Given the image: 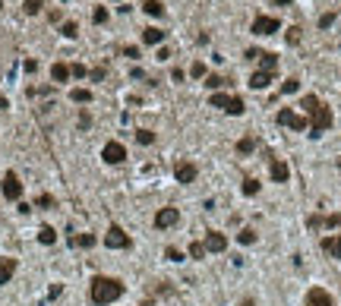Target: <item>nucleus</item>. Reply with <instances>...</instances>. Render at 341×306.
<instances>
[{"label":"nucleus","instance_id":"f257e3e1","mask_svg":"<svg viewBox=\"0 0 341 306\" xmlns=\"http://www.w3.org/2000/svg\"><path fill=\"white\" fill-rule=\"evenodd\" d=\"M117 297H123V281L108 278V275H95L92 278V287H89V300L95 306H108Z\"/></svg>","mask_w":341,"mask_h":306},{"label":"nucleus","instance_id":"f03ea898","mask_svg":"<svg viewBox=\"0 0 341 306\" xmlns=\"http://www.w3.org/2000/svg\"><path fill=\"white\" fill-rule=\"evenodd\" d=\"M303 111L313 117V126H310V136H322L328 126H332V111L325 108V104L316 98V95H303Z\"/></svg>","mask_w":341,"mask_h":306},{"label":"nucleus","instance_id":"7ed1b4c3","mask_svg":"<svg viewBox=\"0 0 341 306\" xmlns=\"http://www.w3.org/2000/svg\"><path fill=\"white\" fill-rule=\"evenodd\" d=\"M130 234H126L123 227H117V224H111L108 227V234H104V246L108 250H130Z\"/></svg>","mask_w":341,"mask_h":306},{"label":"nucleus","instance_id":"20e7f679","mask_svg":"<svg viewBox=\"0 0 341 306\" xmlns=\"http://www.w3.org/2000/svg\"><path fill=\"white\" fill-rule=\"evenodd\" d=\"M101 158L108 161V164H123V161H126V148H123V142H117V139H111V142H104V148H101Z\"/></svg>","mask_w":341,"mask_h":306},{"label":"nucleus","instance_id":"39448f33","mask_svg":"<svg viewBox=\"0 0 341 306\" xmlns=\"http://www.w3.org/2000/svg\"><path fill=\"white\" fill-rule=\"evenodd\" d=\"M278 123L281 126H291V129H297V133H303L310 123H307V117H300V114H294L291 108H281L278 111Z\"/></svg>","mask_w":341,"mask_h":306},{"label":"nucleus","instance_id":"423d86ee","mask_svg":"<svg viewBox=\"0 0 341 306\" xmlns=\"http://www.w3.org/2000/svg\"><path fill=\"white\" fill-rule=\"evenodd\" d=\"M0 190H4V199H10V202H16V199L22 196V183L13 171H7L4 174V183H0Z\"/></svg>","mask_w":341,"mask_h":306},{"label":"nucleus","instance_id":"0eeeda50","mask_svg":"<svg viewBox=\"0 0 341 306\" xmlns=\"http://www.w3.org/2000/svg\"><path fill=\"white\" fill-rule=\"evenodd\" d=\"M278 29H281V22H278L275 16H256L250 32H253V35H275Z\"/></svg>","mask_w":341,"mask_h":306},{"label":"nucleus","instance_id":"6e6552de","mask_svg":"<svg viewBox=\"0 0 341 306\" xmlns=\"http://www.w3.org/2000/svg\"><path fill=\"white\" fill-rule=\"evenodd\" d=\"M177 221H180V211L168 205V208H158V215H155V227H158V231H168V227L177 224Z\"/></svg>","mask_w":341,"mask_h":306},{"label":"nucleus","instance_id":"1a4fd4ad","mask_svg":"<svg viewBox=\"0 0 341 306\" xmlns=\"http://www.w3.org/2000/svg\"><path fill=\"white\" fill-rule=\"evenodd\" d=\"M307 306H335V300H332V293H328V290H322V287H310V293H307Z\"/></svg>","mask_w":341,"mask_h":306},{"label":"nucleus","instance_id":"9d476101","mask_svg":"<svg viewBox=\"0 0 341 306\" xmlns=\"http://www.w3.org/2000/svg\"><path fill=\"white\" fill-rule=\"evenodd\" d=\"M206 250L225 253V250H228V237H225V234H218V231H209V234H206Z\"/></svg>","mask_w":341,"mask_h":306},{"label":"nucleus","instance_id":"9b49d317","mask_svg":"<svg viewBox=\"0 0 341 306\" xmlns=\"http://www.w3.org/2000/svg\"><path fill=\"white\" fill-rule=\"evenodd\" d=\"M174 174H177V180H180V183H193V180H196V164H190V161H180Z\"/></svg>","mask_w":341,"mask_h":306},{"label":"nucleus","instance_id":"f8f14e48","mask_svg":"<svg viewBox=\"0 0 341 306\" xmlns=\"http://www.w3.org/2000/svg\"><path fill=\"white\" fill-rule=\"evenodd\" d=\"M288 177H291L288 164L281 161V158H272V180H275V183H288Z\"/></svg>","mask_w":341,"mask_h":306},{"label":"nucleus","instance_id":"ddd939ff","mask_svg":"<svg viewBox=\"0 0 341 306\" xmlns=\"http://www.w3.org/2000/svg\"><path fill=\"white\" fill-rule=\"evenodd\" d=\"M13 272H16V259H0V284H10Z\"/></svg>","mask_w":341,"mask_h":306},{"label":"nucleus","instance_id":"4468645a","mask_svg":"<svg viewBox=\"0 0 341 306\" xmlns=\"http://www.w3.org/2000/svg\"><path fill=\"white\" fill-rule=\"evenodd\" d=\"M322 250H325L328 256L341 259V234H335V237H325V240H322Z\"/></svg>","mask_w":341,"mask_h":306},{"label":"nucleus","instance_id":"2eb2a0df","mask_svg":"<svg viewBox=\"0 0 341 306\" xmlns=\"http://www.w3.org/2000/svg\"><path fill=\"white\" fill-rule=\"evenodd\" d=\"M143 41L146 44H161L164 41V32L158 26H149V29H143Z\"/></svg>","mask_w":341,"mask_h":306},{"label":"nucleus","instance_id":"dca6fc26","mask_svg":"<svg viewBox=\"0 0 341 306\" xmlns=\"http://www.w3.org/2000/svg\"><path fill=\"white\" fill-rule=\"evenodd\" d=\"M268 82H272V73H262V69H256L250 76V89H265Z\"/></svg>","mask_w":341,"mask_h":306},{"label":"nucleus","instance_id":"f3484780","mask_svg":"<svg viewBox=\"0 0 341 306\" xmlns=\"http://www.w3.org/2000/svg\"><path fill=\"white\" fill-rule=\"evenodd\" d=\"M51 79H54V82H66V79H70V66H66V63H54V66H51Z\"/></svg>","mask_w":341,"mask_h":306},{"label":"nucleus","instance_id":"a211bd4d","mask_svg":"<svg viewBox=\"0 0 341 306\" xmlns=\"http://www.w3.org/2000/svg\"><path fill=\"white\" fill-rule=\"evenodd\" d=\"M73 246H82V250H89V246H95V237L92 234H76V237H70Z\"/></svg>","mask_w":341,"mask_h":306},{"label":"nucleus","instance_id":"6ab92c4d","mask_svg":"<svg viewBox=\"0 0 341 306\" xmlns=\"http://www.w3.org/2000/svg\"><path fill=\"white\" fill-rule=\"evenodd\" d=\"M38 240H41L44 246H51V243H57V231H54V227H48V224H44V227L38 231Z\"/></svg>","mask_w":341,"mask_h":306},{"label":"nucleus","instance_id":"aec40b11","mask_svg":"<svg viewBox=\"0 0 341 306\" xmlns=\"http://www.w3.org/2000/svg\"><path fill=\"white\" fill-rule=\"evenodd\" d=\"M253 148H256V139H250V136H243V139H237V155H250Z\"/></svg>","mask_w":341,"mask_h":306},{"label":"nucleus","instance_id":"412c9836","mask_svg":"<svg viewBox=\"0 0 341 306\" xmlns=\"http://www.w3.org/2000/svg\"><path fill=\"white\" fill-rule=\"evenodd\" d=\"M275 69H278V57L275 54H262V73H272L275 76Z\"/></svg>","mask_w":341,"mask_h":306},{"label":"nucleus","instance_id":"4be33fe9","mask_svg":"<svg viewBox=\"0 0 341 306\" xmlns=\"http://www.w3.org/2000/svg\"><path fill=\"white\" fill-rule=\"evenodd\" d=\"M70 98H73L76 104H89L92 101V92L89 89H73V92H70Z\"/></svg>","mask_w":341,"mask_h":306},{"label":"nucleus","instance_id":"5701e85b","mask_svg":"<svg viewBox=\"0 0 341 306\" xmlns=\"http://www.w3.org/2000/svg\"><path fill=\"white\" fill-rule=\"evenodd\" d=\"M246 111V104H243V98H237V95H231V101H228V114H234V117H237V114H243Z\"/></svg>","mask_w":341,"mask_h":306},{"label":"nucleus","instance_id":"b1692460","mask_svg":"<svg viewBox=\"0 0 341 306\" xmlns=\"http://www.w3.org/2000/svg\"><path fill=\"white\" fill-rule=\"evenodd\" d=\"M237 243H240V246H250V243H256V231H253V227H243V231L237 234Z\"/></svg>","mask_w":341,"mask_h":306},{"label":"nucleus","instance_id":"393cba45","mask_svg":"<svg viewBox=\"0 0 341 306\" xmlns=\"http://www.w3.org/2000/svg\"><path fill=\"white\" fill-rule=\"evenodd\" d=\"M136 142L139 145H152L155 142V133H152V129H136Z\"/></svg>","mask_w":341,"mask_h":306},{"label":"nucleus","instance_id":"a878e982","mask_svg":"<svg viewBox=\"0 0 341 306\" xmlns=\"http://www.w3.org/2000/svg\"><path fill=\"white\" fill-rule=\"evenodd\" d=\"M143 10H146L149 16H161V13H164V7L158 4V0H146V4H143Z\"/></svg>","mask_w":341,"mask_h":306},{"label":"nucleus","instance_id":"bb28decb","mask_svg":"<svg viewBox=\"0 0 341 306\" xmlns=\"http://www.w3.org/2000/svg\"><path fill=\"white\" fill-rule=\"evenodd\" d=\"M240 190H243V196H256V193H259V180H253V177H250V180H243V183H240Z\"/></svg>","mask_w":341,"mask_h":306},{"label":"nucleus","instance_id":"cd10ccee","mask_svg":"<svg viewBox=\"0 0 341 306\" xmlns=\"http://www.w3.org/2000/svg\"><path fill=\"white\" fill-rule=\"evenodd\" d=\"M300 89V79H288V82H281V95H294V92H297Z\"/></svg>","mask_w":341,"mask_h":306},{"label":"nucleus","instance_id":"c85d7f7f","mask_svg":"<svg viewBox=\"0 0 341 306\" xmlns=\"http://www.w3.org/2000/svg\"><path fill=\"white\" fill-rule=\"evenodd\" d=\"M41 7H44L41 0H26V4H22V10H26L29 16H38V13H41Z\"/></svg>","mask_w":341,"mask_h":306},{"label":"nucleus","instance_id":"c756f323","mask_svg":"<svg viewBox=\"0 0 341 306\" xmlns=\"http://www.w3.org/2000/svg\"><path fill=\"white\" fill-rule=\"evenodd\" d=\"M228 101H231V95H221V92H215V95H212V108H225V111H228Z\"/></svg>","mask_w":341,"mask_h":306},{"label":"nucleus","instance_id":"7c9ffc66","mask_svg":"<svg viewBox=\"0 0 341 306\" xmlns=\"http://www.w3.org/2000/svg\"><path fill=\"white\" fill-rule=\"evenodd\" d=\"M206 86H209V89H212V92H218V89H221V86H225V79H221V76H218V73H212V76H206Z\"/></svg>","mask_w":341,"mask_h":306},{"label":"nucleus","instance_id":"2f4dec72","mask_svg":"<svg viewBox=\"0 0 341 306\" xmlns=\"http://www.w3.org/2000/svg\"><path fill=\"white\" fill-rule=\"evenodd\" d=\"M209 250H206V243H190V259H202Z\"/></svg>","mask_w":341,"mask_h":306},{"label":"nucleus","instance_id":"473e14b6","mask_svg":"<svg viewBox=\"0 0 341 306\" xmlns=\"http://www.w3.org/2000/svg\"><path fill=\"white\" fill-rule=\"evenodd\" d=\"M63 38H76V35H79V26H76V22H63Z\"/></svg>","mask_w":341,"mask_h":306},{"label":"nucleus","instance_id":"72a5a7b5","mask_svg":"<svg viewBox=\"0 0 341 306\" xmlns=\"http://www.w3.org/2000/svg\"><path fill=\"white\" fill-rule=\"evenodd\" d=\"M164 256H168L171 262H183V253L177 250V246H168V250H164Z\"/></svg>","mask_w":341,"mask_h":306},{"label":"nucleus","instance_id":"f704fd0d","mask_svg":"<svg viewBox=\"0 0 341 306\" xmlns=\"http://www.w3.org/2000/svg\"><path fill=\"white\" fill-rule=\"evenodd\" d=\"M35 205H38V208H51V205H54V196H48V193H44V196H38V199H35Z\"/></svg>","mask_w":341,"mask_h":306},{"label":"nucleus","instance_id":"c9c22d12","mask_svg":"<svg viewBox=\"0 0 341 306\" xmlns=\"http://www.w3.org/2000/svg\"><path fill=\"white\" fill-rule=\"evenodd\" d=\"M190 76H193V79H202V76H206V63H193V66H190Z\"/></svg>","mask_w":341,"mask_h":306},{"label":"nucleus","instance_id":"e433bc0d","mask_svg":"<svg viewBox=\"0 0 341 306\" xmlns=\"http://www.w3.org/2000/svg\"><path fill=\"white\" fill-rule=\"evenodd\" d=\"M70 76H79L82 79V76H89V69L82 66V63H73V66H70Z\"/></svg>","mask_w":341,"mask_h":306},{"label":"nucleus","instance_id":"4c0bfd02","mask_svg":"<svg viewBox=\"0 0 341 306\" xmlns=\"http://www.w3.org/2000/svg\"><path fill=\"white\" fill-rule=\"evenodd\" d=\"M92 19H95L98 26H101V22H108V10H104V7H98L95 13H92Z\"/></svg>","mask_w":341,"mask_h":306},{"label":"nucleus","instance_id":"58836bf2","mask_svg":"<svg viewBox=\"0 0 341 306\" xmlns=\"http://www.w3.org/2000/svg\"><path fill=\"white\" fill-rule=\"evenodd\" d=\"M322 224H328V227H341V215H328V218H322Z\"/></svg>","mask_w":341,"mask_h":306},{"label":"nucleus","instance_id":"ea45409f","mask_svg":"<svg viewBox=\"0 0 341 306\" xmlns=\"http://www.w3.org/2000/svg\"><path fill=\"white\" fill-rule=\"evenodd\" d=\"M300 41V29H288V44H297Z\"/></svg>","mask_w":341,"mask_h":306},{"label":"nucleus","instance_id":"a19ab883","mask_svg":"<svg viewBox=\"0 0 341 306\" xmlns=\"http://www.w3.org/2000/svg\"><path fill=\"white\" fill-rule=\"evenodd\" d=\"M332 22H335V13H325V16L319 19V26H322V29H328V26H332Z\"/></svg>","mask_w":341,"mask_h":306},{"label":"nucleus","instance_id":"79ce46f5","mask_svg":"<svg viewBox=\"0 0 341 306\" xmlns=\"http://www.w3.org/2000/svg\"><path fill=\"white\" fill-rule=\"evenodd\" d=\"M79 126L89 129V126H92V117H89V114H79Z\"/></svg>","mask_w":341,"mask_h":306},{"label":"nucleus","instance_id":"37998d69","mask_svg":"<svg viewBox=\"0 0 341 306\" xmlns=\"http://www.w3.org/2000/svg\"><path fill=\"white\" fill-rule=\"evenodd\" d=\"M256 57H262V54L256 51V48H246V60H256Z\"/></svg>","mask_w":341,"mask_h":306},{"label":"nucleus","instance_id":"c03bdc74","mask_svg":"<svg viewBox=\"0 0 341 306\" xmlns=\"http://www.w3.org/2000/svg\"><path fill=\"white\" fill-rule=\"evenodd\" d=\"M92 79H95V82H98V79H104V66H98V69H92Z\"/></svg>","mask_w":341,"mask_h":306},{"label":"nucleus","instance_id":"a18cd8bd","mask_svg":"<svg viewBox=\"0 0 341 306\" xmlns=\"http://www.w3.org/2000/svg\"><path fill=\"white\" fill-rule=\"evenodd\" d=\"M123 54H126V57H133V60H136V57H139V48H123Z\"/></svg>","mask_w":341,"mask_h":306},{"label":"nucleus","instance_id":"49530a36","mask_svg":"<svg viewBox=\"0 0 341 306\" xmlns=\"http://www.w3.org/2000/svg\"><path fill=\"white\" fill-rule=\"evenodd\" d=\"M240 306H256V303H253V300H243V303H240Z\"/></svg>","mask_w":341,"mask_h":306},{"label":"nucleus","instance_id":"de8ad7c7","mask_svg":"<svg viewBox=\"0 0 341 306\" xmlns=\"http://www.w3.org/2000/svg\"><path fill=\"white\" fill-rule=\"evenodd\" d=\"M275 4H278V7H285V4H291V0H275Z\"/></svg>","mask_w":341,"mask_h":306},{"label":"nucleus","instance_id":"09e8293b","mask_svg":"<svg viewBox=\"0 0 341 306\" xmlns=\"http://www.w3.org/2000/svg\"><path fill=\"white\" fill-rule=\"evenodd\" d=\"M0 10H4V4H0Z\"/></svg>","mask_w":341,"mask_h":306}]
</instances>
